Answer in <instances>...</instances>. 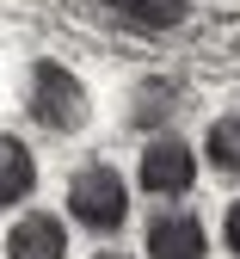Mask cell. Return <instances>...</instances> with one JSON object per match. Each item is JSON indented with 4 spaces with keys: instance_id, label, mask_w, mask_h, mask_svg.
<instances>
[{
    "instance_id": "cell-8",
    "label": "cell",
    "mask_w": 240,
    "mask_h": 259,
    "mask_svg": "<svg viewBox=\"0 0 240 259\" xmlns=\"http://www.w3.org/2000/svg\"><path fill=\"white\" fill-rule=\"evenodd\" d=\"M105 7H111L129 31H173V25L191 13V0H105Z\"/></svg>"
},
{
    "instance_id": "cell-1",
    "label": "cell",
    "mask_w": 240,
    "mask_h": 259,
    "mask_svg": "<svg viewBox=\"0 0 240 259\" xmlns=\"http://www.w3.org/2000/svg\"><path fill=\"white\" fill-rule=\"evenodd\" d=\"M68 216L92 235H111V229L129 222V185L111 160H92V167H80L68 179Z\"/></svg>"
},
{
    "instance_id": "cell-4",
    "label": "cell",
    "mask_w": 240,
    "mask_h": 259,
    "mask_svg": "<svg viewBox=\"0 0 240 259\" xmlns=\"http://www.w3.org/2000/svg\"><path fill=\"white\" fill-rule=\"evenodd\" d=\"M203 222L197 216H179V210H166L148 222V259H203Z\"/></svg>"
},
{
    "instance_id": "cell-10",
    "label": "cell",
    "mask_w": 240,
    "mask_h": 259,
    "mask_svg": "<svg viewBox=\"0 0 240 259\" xmlns=\"http://www.w3.org/2000/svg\"><path fill=\"white\" fill-rule=\"evenodd\" d=\"M222 241H228V253L240 259V198L228 204V222H222Z\"/></svg>"
},
{
    "instance_id": "cell-11",
    "label": "cell",
    "mask_w": 240,
    "mask_h": 259,
    "mask_svg": "<svg viewBox=\"0 0 240 259\" xmlns=\"http://www.w3.org/2000/svg\"><path fill=\"white\" fill-rule=\"evenodd\" d=\"M92 259H129V253H92Z\"/></svg>"
},
{
    "instance_id": "cell-5",
    "label": "cell",
    "mask_w": 240,
    "mask_h": 259,
    "mask_svg": "<svg viewBox=\"0 0 240 259\" xmlns=\"http://www.w3.org/2000/svg\"><path fill=\"white\" fill-rule=\"evenodd\" d=\"M7 259H68V229L56 216H19L7 235Z\"/></svg>"
},
{
    "instance_id": "cell-9",
    "label": "cell",
    "mask_w": 240,
    "mask_h": 259,
    "mask_svg": "<svg viewBox=\"0 0 240 259\" xmlns=\"http://www.w3.org/2000/svg\"><path fill=\"white\" fill-rule=\"evenodd\" d=\"M203 154H210V167L222 179H240V117H216L210 123V136H203Z\"/></svg>"
},
{
    "instance_id": "cell-2",
    "label": "cell",
    "mask_w": 240,
    "mask_h": 259,
    "mask_svg": "<svg viewBox=\"0 0 240 259\" xmlns=\"http://www.w3.org/2000/svg\"><path fill=\"white\" fill-rule=\"evenodd\" d=\"M31 117H37L43 130H56V136H74V130H86L92 99H86L80 74H68L62 62H37V68H31Z\"/></svg>"
},
{
    "instance_id": "cell-3",
    "label": "cell",
    "mask_w": 240,
    "mask_h": 259,
    "mask_svg": "<svg viewBox=\"0 0 240 259\" xmlns=\"http://www.w3.org/2000/svg\"><path fill=\"white\" fill-rule=\"evenodd\" d=\"M135 179H142V191H154V198H185V191L197 185V154H191V142L179 136H154L148 148H142V160H135Z\"/></svg>"
},
{
    "instance_id": "cell-6",
    "label": "cell",
    "mask_w": 240,
    "mask_h": 259,
    "mask_svg": "<svg viewBox=\"0 0 240 259\" xmlns=\"http://www.w3.org/2000/svg\"><path fill=\"white\" fill-rule=\"evenodd\" d=\"M31 185H37V160H31V148H25L19 136H7V130H0V210L25 204Z\"/></svg>"
},
{
    "instance_id": "cell-7",
    "label": "cell",
    "mask_w": 240,
    "mask_h": 259,
    "mask_svg": "<svg viewBox=\"0 0 240 259\" xmlns=\"http://www.w3.org/2000/svg\"><path fill=\"white\" fill-rule=\"evenodd\" d=\"M179 99H185L179 80H142V87L129 93V123L154 130V123H166V117H179Z\"/></svg>"
}]
</instances>
